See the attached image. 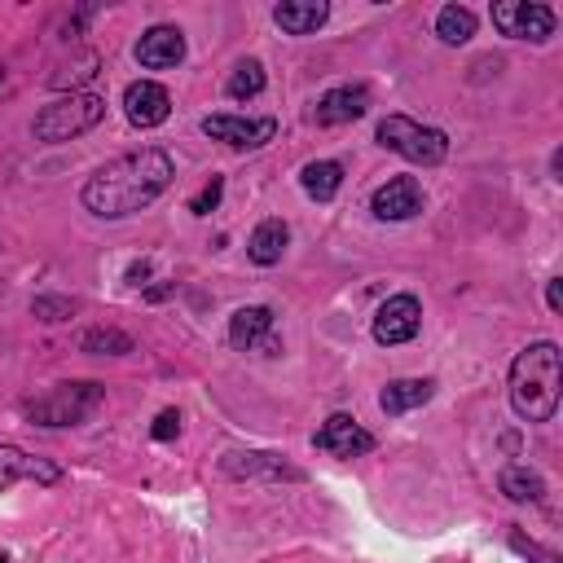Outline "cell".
Returning <instances> with one entry per match:
<instances>
[{
    "label": "cell",
    "mask_w": 563,
    "mask_h": 563,
    "mask_svg": "<svg viewBox=\"0 0 563 563\" xmlns=\"http://www.w3.org/2000/svg\"><path fill=\"white\" fill-rule=\"evenodd\" d=\"M435 396V378H391L383 391H378V409L387 418H400L409 409H422L427 400Z\"/></svg>",
    "instance_id": "obj_18"
},
{
    "label": "cell",
    "mask_w": 563,
    "mask_h": 563,
    "mask_svg": "<svg viewBox=\"0 0 563 563\" xmlns=\"http://www.w3.org/2000/svg\"><path fill=\"white\" fill-rule=\"evenodd\" d=\"M106 405V387L92 378H75V383H57L35 400H22V413L35 427H79L88 422L97 409Z\"/></svg>",
    "instance_id": "obj_3"
},
{
    "label": "cell",
    "mask_w": 563,
    "mask_h": 563,
    "mask_svg": "<svg viewBox=\"0 0 563 563\" xmlns=\"http://www.w3.org/2000/svg\"><path fill=\"white\" fill-rule=\"evenodd\" d=\"M22 479H31V484H57L62 479V466H53V462L18 449V444H0V493H9Z\"/></svg>",
    "instance_id": "obj_16"
},
{
    "label": "cell",
    "mask_w": 563,
    "mask_h": 563,
    "mask_svg": "<svg viewBox=\"0 0 563 563\" xmlns=\"http://www.w3.org/2000/svg\"><path fill=\"white\" fill-rule=\"evenodd\" d=\"M176 176V163L167 150L158 145H141L132 154H119L110 163H101L84 189H79V202L84 211H92L97 220H123V216H136L145 211Z\"/></svg>",
    "instance_id": "obj_1"
},
{
    "label": "cell",
    "mask_w": 563,
    "mask_h": 563,
    "mask_svg": "<svg viewBox=\"0 0 563 563\" xmlns=\"http://www.w3.org/2000/svg\"><path fill=\"white\" fill-rule=\"evenodd\" d=\"M220 198H224V176H211V180L189 198V211H194V216H211V211L220 207Z\"/></svg>",
    "instance_id": "obj_26"
},
{
    "label": "cell",
    "mask_w": 563,
    "mask_h": 563,
    "mask_svg": "<svg viewBox=\"0 0 563 563\" xmlns=\"http://www.w3.org/2000/svg\"><path fill=\"white\" fill-rule=\"evenodd\" d=\"M202 132L211 141L233 145V150H260L277 136V119L273 114H260V119H251V114H207Z\"/></svg>",
    "instance_id": "obj_8"
},
{
    "label": "cell",
    "mask_w": 563,
    "mask_h": 563,
    "mask_svg": "<svg viewBox=\"0 0 563 563\" xmlns=\"http://www.w3.org/2000/svg\"><path fill=\"white\" fill-rule=\"evenodd\" d=\"M0 255H4V242H0Z\"/></svg>",
    "instance_id": "obj_32"
},
{
    "label": "cell",
    "mask_w": 563,
    "mask_h": 563,
    "mask_svg": "<svg viewBox=\"0 0 563 563\" xmlns=\"http://www.w3.org/2000/svg\"><path fill=\"white\" fill-rule=\"evenodd\" d=\"M273 321H277V312H273L268 303H246V308H238V312L229 317V343H233L238 352H255V347L277 352Z\"/></svg>",
    "instance_id": "obj_10"
},
{
    "label": "cell",
    "mask_w": 563,
    "mask_h": 563,
    "mask_svg": "<svg viewBox=\"0 0 563 563\" xmlns=\"http://www.w3.org/2000/svg\"><path fill=\"white\" fill-rule=\"evenodd\" d=\"M31 312H35L40 321H66V317L79 312V299H66V295H35V299H31Z\"/></svg>",
    "instance_id": "obj_25"
},
{
    "label": "cell",
    "mask_w": 563,
    "mask_h": 563,
    "mask_svg": "<svg viewBox=\"0 0 563 563\" xmlns=\"http://www.w3.org/2000/svg\"><path fill=\"white\" fill-rule=\"evenodd\" d=\"M79 352H97V356H128L136 352V339L119 325H92L79 334Z\"/></svg>",
    "instance_id": "obj_22"
},
{
    "label": "cell",
    "mask_w": 563,
    "mask_h": 563,
    "mask_svg": "<svg viewBox=\"0 0 563 563\" xmlns=\"http://www.w3.org/2000/svg\"><path fill=\"white\" fill-rule=\"evenodd\" d=\"M435 35H440V44H449V48L466 44V40L475 35V13H471L466 4H444V9L435 13Z\"/></svg>",
    "instance_id": "obj_23"
},
{
    "label": "cell",
    "mask_w": 563,
    "mask_h": 563,
    "mask_svg": "<svg viewBox=\"0 0 563 563\" xmlns=\"http://www.w3.org/2000/svg\"><path fill=\"white\" fill-rule=\"evenodd\" d=\"M123 114H128V123H136V128H158V123H167V114H172V92H167L158 79H132V84L123 88Z\"/></svg>",
    "instance_id": "obj_9"
},
{
    "label": "cell",
    "mask_w": 563,
    "mask_h": 563,
    "mask_svg": "<svg viewBox=\"0 0 563 563\" xmlns=\"http://www.w3.org/2000/svg\"><path fill=\"white\" fill-rule=\"evenodd\" d=\"M150 435H154L158 444H167V440H176V435H180V413H176V409H163V413L154 418V427H150Z\"/></svg>",
    "instance_id": "obj_27"
},
{
    "label": "cell",
    "mask_w": 563,
    "mask_h": 563,
    "mask_svg": "<svg viewBox=\"0 0 563 563\" xmlns=\"http://www.w3.org/2000/svg\"><path fill=\"white\" fill-rule=\"evenodd\" d=\"M497 484H501V493H506L510 501H519V506H528V501H541V497H545V479H541L532 466H519V462L501 466Z\"/></svg>",
    "instance_id": "obj_21"
},
{
    "label": "cell",
    "mask_w": 563,
    "mask_h": 563,
    "mask_svg": "<svg viewBox=\"0 0 563 563\" xmlns=\"http://www.w3.org/2000/svg\"><path fill=\"white\" fill-rule=\"evenodd\" d=\"M493 26L510 40H532V44H545L559 26L554 9L550 4H537V0H501L493 4Z\"/></svg>",
    "instance_id": "obj_6"
},
{
    "label": "cell",
    "mask_w": 563,
    "mask_h": 563,
    "mask_svg": "<svg viewBox=\"0 0 563 563\" xmlns=\"http://www.w3.org/2000/svg\"><path fill=\"white\" fill-rule=\"evenodd\" d=\"M0 88H4V66H0Z\"/></svg>",
    "instance_id": "obj_31"
},
{
    "label": "cell",
    "mask_w": 563,
    "mask_h": 563,
    "mask_svg": "<svg viewBox=\"0 0 563 563\" xmlns=\"http://www.w3.org/2000/svg\"><path fill=\"white\" fill-rule=\"evenodd\" d=\"M325 18H330V4H321V0H282V4H273V22L286 35H312L317 26H325Z\"/></svg>",
    "instance_id": "obj_19"
},
{
    "label": "cell",
    "mask_w": 563,
    "mask_h": 563,
    "mask_svg": "<svg viewBox=\"0 0 563 563\" xmlns=\"http://www.w3.org/2000/svg\"><path fill=\"white\" fill-rule=\"evenodd\" d=\"M286 242H290V224L277 220V216H268V220H260V224L251 229V238H246V255H251V264L273 268V264H282Z\"/></svg>",
    "instance_id": "obj_17"
},
{
    "label": "cell",
    "mask_w": 563,
    "mask_h": 563,
    "mask_svg": "<svg viewBox=\"0 0 563 563\" xmlns=\"http://www.w3.org/2000/svg\"><path fill=\"white\" fill-rule=\"evenodd\" d=\"M365 110H369V92H365L361 84H334V88H325V92L317 97L312 119H317L321 128H339V123L361 119Z\"/></svg>",
    "instance_id": "obj_15"
},
{
    "label": "cell",
    "mask_w": 563,
    "mask_h": 563,
    "mask_svg": "<svg viewBox=\"0 0 563 563\" xmlns=\"http://www.w3.org/2000/svg\"><path fill=\"white\" fill-rule=\"evenodd\" d=\"M563 391V356L554 339L528 343L510 361V409L523 422H550Z\"/></svg>",
    "instance_id": "obj_2"
},
{
    "label": "cell",
    "mask_w": 563,
    "mask_h": 563,
    "mask_svg": "<svg viewBox=\"0 0 563 563\" xmlns=\"http://www.w3.org/2000/svg\"><path fill=\"white\" fill-rule=\"evenodd\" d=\"M545 303H550V312H559V308H563V282H559V277H550V282H545Z\"/></svg>",
    "instance_id": "obj_29"
},
{
    "label": "cell",
    "mask_w": 563,
    "mask_h": 563,
    "mask_svg": "<svg viewBox=\"0 0 563 563\" xmlns=\"http://www.w3.org/2000/svg\"><path fill=\"white\" fill-rule=\"evenodd\" d=\"M422 330V303L418 295H387L374 312V343L383 347H400L409 339H418Z\"/></svg>",
    "instance_id": "obj_7"
},
{
    "label": "cell",
    "mask_w": 563,
    "mask_h": 563,
    "mask_svg": "<svg viewBox=\"0 0 563 563\" xmlns=\"http://www.w3.org/2000/svg\"><path fill=\"white\" fill-rule=\"evenodd\" d=\"M264 84H268L264 62H260V57H246V62H238V66H233V75L224 79V97L246 101V97H260V92H264Z\"/></svg>",
    "instance_id": "obj_24"
},
{
    "label": "cell",
    "mask_w": 563,
    "mask_h": 563,
    "mask_svg": "<svg viewBox=\"0 0 563 563\" xmlns=\"http://www.w3.org/2000/svg\"><path fill=\"white\" fill-rule=\"evenodd\" d=\"M312 444H317L321 453H334V457H361V453L374 449V435H369L352 413H330V418L317 427Z\"/></svg>",
    "instance_id": "obj_11"
},
{
    "label": "cell",
    "mask_w": 563,
    "mask_h": 563,
    "mask_svg": "<svg viewBox=\"0 0 563 563\" xmlns=\"http://www.w3.org/2000/svg\"><path fill=\"white\" fill-rule=\"evenodd\" d=\"M299 185H303V194H308L312 202H330V198L343 189V163H334V158H312V163L299 167Z\"/></svg>",
    "instance_id": "obj_20"
},
{
    "label": "cell",
    "mask_w": 563,
    "mask_h": 563,
    "mask_svg": "<svg viewBox=\"0 0 563 563\" xmlns=\"http://www.w3.org/2000/svg\"><path fill=\"white\" fill-rule=\"evenodd\" d=\"M374 136H378L383 150H391V154H400V158H409V163H422V167H435V163L449 158V136H444L440 128H431V123L409 119V114H387V119H378Z\"/></svg>",
    "instance_id": "obj_5"
},
{
    "label": "cell",
    "mask_w": 563,
    "mask_h": 563,
    "mask_svg": "<svg viewBox=\"0 0 563 563\" xmlns=\"http://www.w3.org/2000/svg\"><path fill=\"white\" fill-rule=\"evenodd\" d=\"M101 119H106V97L66 92V97H53L48 106H40V114L31 119V136L44 145H57V141H75V136L92 132Z\"/></svg>",
    "instance_id": "obj_4"
},
{
    "label": "cell",
    "mask_w": 563,
    "mask_h": 563,
    "mask_svg": "<svg viewBox=\"0 0 563 563\" xmlns=\"http://www.w3.org/2000/svg\"><path fill=\"white\" fill-rule=\"evenodd\" d=\"M422 185L413 176H391L369 194V211L378 220H413L422 211Z\"/></svg>",
    "instance_id": "obj_13"
},
{
    "label": "cell",
    "mask_w": 563,
    "mask_h": 563,
    "mask_svg": "<svg viewBox=\"0 0 563 563\" xmlns=\"http://www.w3.org/2000/svg\"><path fill=\"white\" fill-rule=\"evenodd\" d=\"M220 471H224L229 479H303L299 466H290L282 453H268V449L224 453V457H220Z\"/></svg>",
    "instance_id": "obj_12"
},
{
    "label": "cell",
    "mask_w": 563,
    "mask_h": 563,
    "mask_svg": "<svg viewBox=\"0 0 563 563\" xmlns=\"http://www.w3.org/2000/svg\"><path fill=\"white\" fill-rule=\"evenodd\" d=\"M136 62H141L145 70L180 66V62H185V31H180V26H172V22L150 26V31L136 40Z\"/></svg>",
    "instance_id": "obj_14"
},
{
    "label": "cell",
    "mask_w": 563,
    "mask_h": 563,
    "mask_svg": "<svg viewBox=\"0 0 563 563\" xmlns=\"http://www.w3.org/2000/svg\"><path fill=\"white\" fill-rule=\"evenodd\" d=\"M0 563H4V554H0Z\"/></svg>",
    "instance_id": "obj_33"
},
{
    "label": "cell",
    "mask_w": 563,
    "mask_h": 563,
    "mask_svg": "<svg viewBox=\"0 0 563 563\" xmlns=\"http://www.w3.org/2000/svg\"><path fill=\"white\" fill-rule=\"evenodd\" d=\"M145 277H150V260H141V264L128 268V282H132V286H145Z\"/></svg>",
    "instance_id": "obj_30"
},
{
    "label": "cell",
    "mask_w": 563,
    "mask_h": 563,
    "mask_svg": "<svg viewBox=\"0 0 563 563\" xmlns=\"http://www.w3.org/2000/svg\"><path fill=\"white\" fill-rule=\"evenodd\" d=\"M510 545H515L519 554H528V559H537V563H559V559H554L550 550H541V545H537V541H528L523 532H510Z\"/></svg>",
    "instance_id": "obj_28"
}]
</instances>
